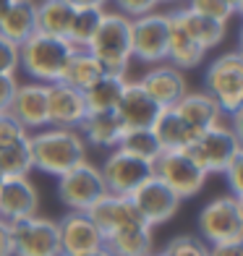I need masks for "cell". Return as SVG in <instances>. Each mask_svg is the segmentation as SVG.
Here are the masks:
<instances>
[{"label": "cell", "mask_w": 243, "mask_h": 256, "mask_svg": "<svg viewBox=\"0 0 243 256\" xmlns=\"http://www.w3.org/2000/svg\"><path fill=\"white\" fill-rule=\"evenodd\" d=\"M29 146L34 170H42L55 178L86 162V142L81 138L78 128L44 126L29 134Z\"/></svg>", "instance_id": "1"}, {"label": "cell", "mask_w": 243, "mask_h": 256, "mask_svg": "<svg viewBox=\"0 0 243 256\" xmlns=\"http://www.w3.org/2000/svg\"><path fill=\"white\" fill-rule=\"evenodd\" d=\"M92 55L97 58L105 68V74H118L126 76L128 66L134 60L131 52V18L118 14V10H105L100 26L92 37L89 48Z\"/></svg>", "instance_id": "2"}, {"label": "cell", "mask_w": 243, "mask_h": 256, "mask_svg": "<svg viewBox=\"0 0 243 256\" xmlns=\"http://www.w3.org/2000/svg\"><path fill=\"white\" fill-rule=\"evenodd\" d=\"M71 52L74 48L66 37H50V34L34 32L29 40L18 44V68H24L32 81L52 84V81H60Z\"/></svg>", "instance_id": "3"}, {"label": "cell", "mask_w": 243, "mask_h": 256, "mask_svg": "<svg viewBox=\"0 0 243 256\" xmlns=\"http://www.w3.org/2000/svg\"><path fill=\"white\" fill-rule=\"evenodd\" d=\"M152 176L160 178L178 199H194L204 188L206 176L204 168L191 157L188 149H162L152 162Z\"/></svg>", "instance_id": "4"}, {"label": "cell", "mask_w": 243, "mask_h": 256, "mask_svg": "<svg viewBox=\"0 0 243 256\" xmlns=\"http://www.w3.org/2000/svg\"><path fill=\"white\" fill-rule=\"evenodd\" d=\"M204 92L225 115H236L243 108V58L240 52H225L212 60L204 74Z\"/></svg>", "instance_id": "5"}, {"label": "cell", "mask_w": 243, "mask_h": 256, "mask_svg": "<svg viewBox=\"0 0 243 256\" xmlns=\"http://www.w3.org/2000/svg\"><path fill=\"white\" fill-rule=\"evenodd\" d=\"M188 152L204 168V172H220V176H222L230 162L243 154L240 134L230 123L220 120V123H214L212 128H206V131H202L194 138Z\"/></svg>", "instance_id": "6"}, {"label": "cell", "mask_w": 243, "mask_h": 256, "mask_svg": "<svg viewBox=\"0 0 243 256\" xmlns=\"http://www.w3.org/2000/svg\"><path fill=\"white\" fill-rule=\"evenodd\" d=\"M199 232L206 246L243 240V199L228 194L217 196L199 212Z\"/></svg>", "instance_id": "7"}, {"label": "cell", "mask_w": 243, "mask_h": 256, "mask_svg": "<svg viewBox=\"0 0 243 256\" xmlns=\"http://www.w3.org/2000/svg\"><path fill=\"white\" fill-rule=\"evenodd\" d=\"M8 225H10L14 256H63L55 220L32 214Z\"/></svg>", "instance_id": "8"}, {"label": "cell", "mask_w": 243, "mask_h": 256, "mask_svg": "<svg viewBox=\"0 0 243 256\" xmlns=\"http://www.w3.org/2000/svg\"><path fill=\"white\" fill-rule=\"evenodd\" d=\"M170 40V14H152L131 18V52L144 63H165Z\"/></svg>", "instance_id": "9"}, {"label": "cell", "mask_w": 243, "mask_h": 256, "mask_svg": "<svg viewBox=\"0 0 243 256\" xmlns=\"http://www.w3.org/2000/svg\"><path fill=\"white\" fill-rule=\"evenodd\" d=\"M105 180L100 168L92 162H81L74 170L58 176V196L68 206V212H86L100 196H105Z\"/></svg>", "instance_id": "10"}, {"label": "cell", "mask_w": 243, "mask_h": 256, "mask_svg": "<svg viewBox=\"0 0 243 256\" xmlns=\"http://www.w3.org/2000/svg\"><path fill=\"white\" fill-rule=\"evenodd\" d=\"M100 176L105 180V191L115 196H131L146 178H152V162L136 160L131 154L112 149L100 168Z\"/></svg>", "instance_id": "11"}, {"label": "cell", "mask_w": 243, "mask_h": 256, "mask_svg": "<svg viewBox=\"0 0 243 256\" xmlns=\"http://www.w3.org/2000/svg\"><path fill=\"white\" fill-rule=\"evenodd\" d=\"M131 202L138 209V214L146 225H165L168 220L176 217L180 209V199L172 194L160 178H146L138 188L131 194Z\"/></svg>", "instance_id": "12"}, {"label": "cell", "mask_w": 243, "mask_h": 256, "mask_svg": "<svg viewBox=\"0 0 243 256\" xmlns=\"http://www.w3.org/2000/svg\"><path fill=\"white\" fill-rule=\"evenodd\" d=\"M58 238H60L63 256L86 254V251H97L105 246V236L92 222V217L86 212H68L66 217L58 220Z\"/></svg>", "instance_id": "13"}, {"label": "cell", "mask_w": 243, "mask_h": 256, "mask_svg": "<svg viewBox=\"0 0 243 256\" xmlns=\"http://www.w3.org/2000/svg\"><path fill=\"white\" fill-rule=\"evenodd\" d=\"M8 112L14 115L29 134L50 126L48 123V84H40V81L18 84L16 92H14V100H10Z\"/></svg>", "instance_id": "14"}, {"label": "cell", "mask_w": 243, "mask_h": 256, "mask_svg": "<svg viewBox=\"0 0 243 256\" xmlns=\"http://www.w3.org/2000/svg\"><path fill=\"white\" fill-rule=\"evenodd\" d=\"M89 115L84 92L63 84V81H52L48 84V123L58 128H78L81 120Z\"/></svg>", "instance_id": "15"}, {"label": "cell", "mask_w": 243, "mask_h": 256, "mask_svg": "<svg viewBox=\"0 0 243 256\" xmlns=\"http://www.w3.org/2000/svg\"><path fill=\"white\" fill-rule=\"evenodd\" d=\"M37 206L40 194L37 186L29 180V176L3 178V183H0V220L16 222V220L37 214Z\"/></svg>", "instance_id": "16"}, {"label": "cell", "mask_w": 243, "mask_h": 256, "mask_svg": "<svg viewBox=\"0 0 243 256\" xmlns=\"http://www.w3.org/2000/svg\"><path fill=\"white\" fill-rule=\"evenodd\" d=\"M86 214L92 217L102 236H110V232L120 230L126 225H134V222H142V214L138 209L134 206L131 196H115V194H105L86 209Z\"/></svg>", "instance_id": "17"}, {"label": "cell", "mask_w": 243, "mask_h": 256, "mask_svg": "<svg viewBox=\"0 0 243 256\" xmlns=\"http://www.w3.org/2000/svg\"><path fill=\"white\" fill-rule=\"evenodd\" d=\"M160 110L162 108L142 89L138 81H126L118 108H115V115L120 118L123 128H152Z\"/></svg>", "instance_id": "18"}, {"label": "cell", "mask_w": 243, "mask_h": 256, "mask_svg": "<svg viewBox=\"0 0 243 256\" xmlns=\"http://www.w3.org/2000/svg\"><path fill=\"white\" fill-rule=\"evenodd\" d=\"M138 84H142V89L160 104V108H172V104L188 92L183 71H178V68L170 66V63H157L152 71H146L138 78Z\"/></svg>", "instance_id": "19"}, {"label": "cell", "mask_w": 243, "mask_h": 256, "mask_svg": "<svg viewBox=\"0 0 243 256\" xmlns=\"http://www.w3.org/2000/svg\"><path fill=\"white\" fill-rule=\"evenodd\" d=\"M172 110L186 120V126L196 136L202 131H206V128H212L214 123H220L225 115L220 110V104L206 94V92H186V94L172 104Z\"/></svg>", "instance_id": "20"}, {"label": "cell", "mask_w": 243, "mask_h": 256, "mask_svg": "<svg viewBox=\"0 0 243 256\" xmlns=\"http://www.w3.org/2000/svg\"><path fill=\"white\" fill-rule=\"evenodd\" d=\"M154 228L146 225L144 220L134 225H126L120 230L105 236V248L112 256H149L154 254Z\"/></svg>", "instance_id": "21"}, {"label": "cell", "mask_w": 243, "mask_h": 256, "mask_svg": "<svg viewBox=\"0 0 243 256\" xmlns=\"http://www.w3.org/2000/svg\"><path fill=\"white\" fill-rule=\"evenodd\" d=\"M37 32V3L34 0H10L0 16V34L14 44H21Z\"/></svg>", "instance_id": "22"}, {"label": "cell", "mask_w": 243, "mask_h": 256, "mask_svg": "<svg viewBox=\"0 0 243 256\" xmlns=\"http://www.w3.org/2000/svg\"><path fill=\"white\" fill-rule=\"evenodd\" d=\"M170 16L176 18L180 24V29L186 32L196 44H202L204 50L217 48V44L225 40V34H228V24H220V21H214L210 16L194 14L191 8H180V10H176V14H170Z\"/></svg>", "instance_id": "23"}, {"label": "cell", "mask_w": 243, "mask_h": 256, "mask_svg": "<svg viewBox=\"0 0 243 256\" xmlns=\"http://www.w3.org/2000/svg\"><path fill=\"white\" fill-rule=\"evenodd\" d=\"M123 123L115 112H89L78 126V134L84 142L100 149H115L123 136Z\"/></svg>", "instance_id": "24"}, {"label": "cell", "mask_w": 243, "mask_h": 256, "mask_svg": "<svg viewBox=\"0 0 243 256\" xmlns=\"http://www.w3.org/2000/svg\"><path fill=\"white\" fill-rule=\"evenodd\" d=\"M152 134L157 138L160 149H188L194 144L196 134L186 126V120L172 110V108H162L157 120L152 123Z\"/></svg>", "instance_id": "25"}, {"label": "cell", "mask_w": 243, "mask_h": 256, "mask_svg": "<svg viewBox=\"0 0 243 256\" xmlns=\"http://www.w3.org/2000/svg\"><path fill=\"white\" fill-rule=\"evenodd\" d=\"M126 76L118 74H102L94 84L84 89V102L89 112H115L118 100L123 94Z\"/></svg>", "instance_id": "26"}, {"label": "cell", "mask_w": 243, "mask_h": 256, "mask_svg": "<svg viewBox=\"0 0 243 256\" xmlns=\"http://www.w3.org/2000/svg\"><path fill=\"white\" fill-rule=\"evenodd\" d=\"M206 50L202 44H196L186 32L180 29V24L170 16V40H168V60L170 66H176L178 71H188L196 68L204 60Z\"/></svg>", "instance_id": "27"}, {"label": "cell", "mask_w": 243, "mask_h": 256, "mask_svg": "<svg viewBox=\"0 0 243 256\" xmlns=\"http://www.w3.org/2000/svg\"><path fill=\"white\" fill-rule=\"evenodd\" d=\"M105 74V68H102V63L97 60L94 55H92L89 50H76L71 52V58H68V63L63 68L60 74V81L68 86H74L78 92H84L86 86H92L94 81Z\"/></svg>", "instance_id": "28"}, {"label": "cell", "mask_w": 243, "mask_h": 256, "mask_svg": "<svg viewBox=\"0 0 243 256\" xmlns=\"http://www.w3.org/2000/svg\"><path fill=\"white\" fill-rule=\"evenodd\" d=\"M102 16H105V6H78V8H74L71 26L66 32L68 44L76 50H86L97 26H100Z\"/></svg>", "instance_id": "29"}, {"label": "cell", "mask_w": 243, "mask_h": 256, "mask_svg": "<svg viewBox=\"0 0 243 256\" xmlns=\"http://www.w3.org/2000/svg\"><path fill=\"white\" fill-rule=\"evenodd\" d=\"M74 6L68 0H42L37 3V32L50 37H66L71 26Z\"/></svg>", "instance_id": "30"}, {"label": "cell", "mask_w": 243, "mask_h": 256, "mask_svg": "<svg viewBox=\"0 0 243 256\" xmlns=\"http://www.w3.org/2000/svg\"><path fill=\"white\" fill-rule=\"evenodd\" d=\"M115 149H120V152L131 154L136 160H144V162H154V157L162 152L152 128H126Z\"/></svg>", "instance_id": "31"}, {"label": "cell", "mask_w": 243, "mask_h": 256, "mask_svg": "<svg viewBox=\"0 0 243 256\" xmlns=\"http://www.w3.org/2000/svg\"><path fill=\"white\" fill-rule=\"evenodd\" d=\"M34 170L32 165V146H29V136L21 142L3 146L0 149V176L3 178H18V176H29Z\"/></svg>", "instance_id": "32"}, {"label": "cell", "mask_w": 243, "mask_h": 256, "mask_svg": "<svg viewBox=\"0 0 243 256\" xmlns=\"http://www.w3.org/2000/svg\"><path fill=\"white\" fill-rule=\"evenodd\" d=\"M160 256H206V243L194 236H178L160 251Z\"/></svg>", "instance_id": "33"}, {"label": "cell", "mask_w": 243, "mask_h": 256, "mask_svg": "<svg viewBox=\"0 0 243 256\" xmlns=\"http://www.w3.org/2000/svg\"><path fill=\"white\" fill-rule=\"evenodd\" d=\"M194 14H202V16H210L214 21H220V24H228L230 18H233V8H230L225 0H188V6Z\"/></svg>", "instance_id": "34"}, {"label": "cell", "mask_w": 243, "mask_h": 256, "mask_svg": "<svg viewBox=\"0 0 243 256\" xmlns=\"http://www.w3.org/2000/svg\"><path fill=\"white\" fill-rule=\"evenodd\" d=\"M26 136H29V131L14 118V115L0 112V149L16 144V142H21V138H26Z\"/></svg>", "instance_id": "35"}, {"label": "cell", "mask_w": 243, "mask_h": 256, "mask_svg": "<svg viewBox=\"0 0 243 256\" xmlns=\"http://www.w3.org/2000/svg\"><path fill=\"white\" fill-rule=\"evenodd\" d=\"M115 3V10L128 18H138V16H146L152 14V10H157V0H112Z\"/></svg>", "instance_id": "36"}, {"label": "cell", "mask_w": 243, "mask_h": 256, "mask_svg": "<svg viewBox=\"0 0 243 256\" xmlns=\"http://www.w3.org/2000/svg\"><path fill=\"white\" fill-rule=\"evenodd\" d=\"M18 71V44L6 40L0 34V74H14Z\"/></svg>", "instance_id": "37"}, {"label": "cell", "mask_w": 243, "mask_h": 256, "mask_svg": "<svg viewBox=\"0 0 243 256\" xmlns=\"http://www.w3.org/2000/svg\"><path fill=\"white\" fill-rule=\"evenodd\" d=\"M222 176H225L228 183H230V194L238 196V199H243V154H240L238 160L230 162Z\"/></svg>", "instance_id": "38"}, {"label": "cell", "mask_w": 243, "mask_h": 256, "mask_svg": "<svg viewBox=\"0 0 243 256\" xmlns=\"http://www.w3.org/2000/svg\"><path fill=\"white\" fill-rule=\"evenodd\" d=\"M16 86H18V81L14 74H0V112H8Z\"/></svg>", "instance_id": "39"}, {"label": "cell", "mask_w": 243, "mask_h": 256, "mask_svg": "<svg viewBox=\"0 0 243 256\" xmlns=\"http://www.w3.org/2000/svg\"><path fill=\"white\" fill-rule=\"evenodd\" d=\"M206 256H243V240L212 243V246H206Z\"/></svg>", "instance_id": "40"}, {"label": "cell", "mask_w": 243, "mask_h": 256, "mask_svg": "<svg viewBox=\"0 0 243 256\" xmlns=\"http://www.w3.org/2000/svg\"><path fill=\"white\" fill-rule=\"evenodd\" d=\"M0 256H14V243H10V225L0 220Z\"/></svg>", "instance_id": "41"}, {"label": "cell", "mask_w": 243, "mask_h": 256, "mask_svg": "<svg viewBox=\"0 0 243 256\" xmlns=\"http://www.w3.org/2000/svg\"><path fill=\"white\" fill-rule=\"evenodd\" d=\"M74 8H78V6H105L108 0H68Z\"/></svg>", "instance_id": "42"}, {"label": "cell", "mask_w": 243, "mask_h": 256, "mask_svg": "<svg viewBox=\"0 0 243 256\" xmlns=\"http://www.w3.org/2000/svg\"><path fill=\"white\" fill-rule=\"evenodd\" d=\"M74 256H112L105 246H102V248H97V251H86V254H74Z\"/></svg>", "instance_id": "43"}, {"label": "cell", "mask_w": 243, "mask_h": 256, "mask_svg": "<svg viewBox=\"0 0 243 256\" xmlns=\"http://www.w3.org/2000/svg\"><path fill=\"white\" fill-rule=\"evenodd\" d=\"M225 3H228L230 8H233V14H238V10L243 8V0H225Z\"/></svg>", "instance_id": "44"}, {"label": "cell", "mask_w": 243, "mask_h": 256, "mask_svg": "<svg viewBox=\"0 0 243 256\" xmlns=\"http://www.w3.org/2000/svg\"><path fill=\"white\" fill-rule=\"evenodd\" d=\"M10 6V0H0V16H3L6 14V8Z\"/></svg>", "instance_id": "45"}, {"label": "cell", "mask_w": 243, "mask_h": 256, "mask_svg": "<svg viewBox=\"0 0 243 256\" xmlns=\"http://www.w3.org/2000/svg\"><path fill=\"white\" fill-rule=\"evenodd\" d=\"M157 3H183V0H157Z\"/></svg>", "instance_id": "46"}, {"label": "cell", "mask_w": 243, "mask_h": 256, "mask_svg": "<svg viewBox=\"0 0 243 256\" xmlns=\"http://www.w3.org/2000/svg\"><path fill=\"white\" fill-rule=\"evenodd\" d=\"M149 256H160V254H149Z\"/></svg>", "instance_id": "47"}, {"label": "cell", "mask_w": 243, "mask_h": 256, "mask_svg": "<svg viewBox=\"0 0 243 256\" xmlns=\"http://www.w3.org/2000/svg\"><path fill=\"white\" fill-rule=\"evenodd\" d=\"M0 183H3V176H0Z\"/></svg>", "instance_id": "48"}]
</instances>
